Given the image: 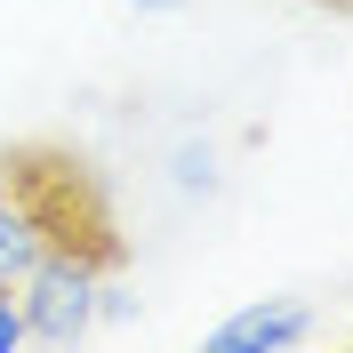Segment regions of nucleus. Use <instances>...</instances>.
I'll return each mask as SVG.
<instances>
[{
	"mask_svg": "<svg viewBox=\"0 0 353 353\" xmlns=\"http://www.w3.org/2000/svg\"><path fill=\"white\" fill-rule=\"evenodd\" d=\"M305 330H313L305 297H265V305H241L233 321H217V330H209V353H281Z\"/></svg>",
	"mask_w": 353,
	"mask_h": 353,
	"instance_id": "7ed1b4c3",
	"label": "nucleus"
},
{
	"mask_svg": "<svg viewBox=\"0 0 353 353\" xmlns=\"http://www.w3.org/2000/svg\"><path fill=\"white\" fill-rule=\"evenodd\" d=\"M321 8H353V0H321Z\"/></svg>",
	"mask_w": 353,
	"mask_h": 353,
	"instance_id": "6e6552de",
	"label": "nucleus"
},
{
	"mask_svg": "<svg viewBox=\"0 0 353 353\" xmlns=\"http://www.w3.org/2000/svg\"><path fill=\"white\" fill-rule=\"evenodd\" d=\"M24 345V305H17V281H0V353Z\"/></svg>",
	"mask_w": 353,
	"mask_h": 353,
	"instance_id": "39448f33",
	"label": "nucleus"
},
{
	"mask_svg": "<svg viewBox=\"0 0 353 353\" xmlns=\"http://www.w3.org/2000/svg\"><path fill=\"white\" fill-rule=\"evenodd\" d=\"M97 297H105V265L72 257V249H41L32 273L17 281L24 345H81L97 330Z\"/></svg>",
	"mask_w": 353,
	"mask_h": 353,
	"instance_id": "f03ea898",
	"label": "nucleus"
},
{
	"mask_svg": "<svg viewBox=\"0 0 353 353\" xmlns=\"http://www.w3.org/2000/svg\"><path fill=\"white\" fill-rule=\"evenodd\" d=\"M0 185L24 201V217L41 225V249H72V257H88V265H121V233H112L105 185L88 176L81 153L8 145V153H0Z\"/></svg>",
	"mask_w": 353,
	"mask_h": 353,
	"instance_id": "f257e3e1",
	"label": "nucleus"
},
{
	"mask_svg": "<svg viewBox=\"0 0 353 353\" xmlns=\"http://www.w3.org/2000/svg\"><path fill=\"white\" fill-rule=\"evenodd\" d=\"M176 185H217V169H209V153H176Z\"/></svg>",
	"mask_w": 353,
	"mask_h": 353,
	"instance_id": "423d86ee",
	"label": "nucleus"
},
{
	"mask_svg": "<svg viewBox=\"0 0 353 353\" xmlns=\"http://www.w3.org/2000/svg\"><path fill=\"white\" fill-rule=\"evenodd\" d=\"M137 17H169V8H185V0H129Z\"/></svg>",
	"mask_w": 353,
	"mask_h": 353,
	"instance_id": "0eeeda50",
	"label": "nucleus"
},
{
	"mask_svg": "<svg viewBox=\"0 0 353 353\" xmlns=\"http://www.w3.org/2000/svg\"><path fill=\"white\" fill-rule=\"evenodd\" d=\"M32 257H41V225L24 217V201L0 185V281H24Z\"/></svg>",
	"mask_w": 353,
	"mask_h": 353,
	"instance_id": "20e7f679",
	"label": "nucleus"
}]
</instances>
